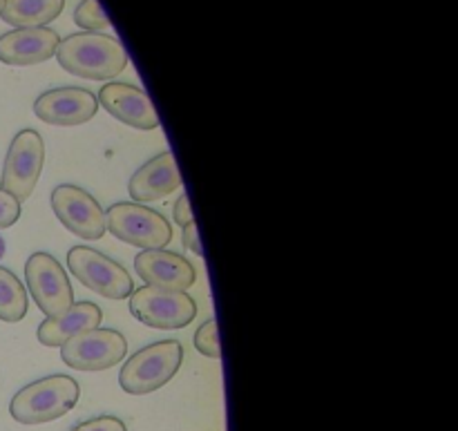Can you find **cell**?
<instances>
[{
	"label": "cell",
	"mask_w": 458,
	"mask_h": 431,
	"mask_svg": "<svg viewBox=\"0 0 458 431\" xmlns=\"http://www.w3.org/2000/svg\"><path fill=\"white\" fill-rule=\"evenodd\" d=\"M97 101L116 121L134 130L150 132V130H157L161 125L159 114H157L146 89L137 88L132 83H116L114 80V83L103 85Z\"/></svg>",
	"instance_id": "obj_12"
},
{
	"label": "cell",
	"mask_w": 458,
	"mask_h": 431,
	"mask_svg": "<svg viewBox=\"0 0 458 431\" xmlns=\"http://www.w3.org/2000/svg\"><path fill=\"white\" fill-rule=\"evenodd\" d=\"M61 36L49 27H18L0 36V63L30 67L56 56Z\"/></svg>",
	"instance_id": "obj_14"
},
{
	"label": "cell",
	"mask_w": 458,
	"mask_h": 431,
	"mask_svg": "<svg viewBox=\"0 0 458 431\" xmlns=\"http://www.w3.org/2000/svg\"><path fill=\"white\" fill-rule=\"evenodd\" d=\"M72 431H128L125 423L116 416H98V418L85 420V423L76 425Z\"/></svg>",
	"instance_id": "obj_22"
},
{
	"label": "cell",
	"mask_w": 458,
	"mask_h": 431,
	"mask_svg": "<svg viewBox=\"0 0 458 431\" xmlns=\"http://www.w3.org/2000/svg\"><path fill=\"white\" fill-rule=\"evenodd\" d=\"M182 241L188 250H192L195 255H204V249H201V241H199V231H197V224L191 222L182 228Z\"/></svg>",
	"instance_id": "obj_24"
},
{
	"label": "cell",
	"mask_w": 458,
	"mask_h": 431,
	"mask_svg": "<svg viewBox=\"0 0 458 431\" xmlns=\"http://www.w3.org/2000/svg\"><path fill=\"white\" fill-rule=\"evenodd\" d=\"M52 208L58 222L85 241H97L106 235V213L88 190L72 183H61L52 192Z\"/></svg>",
	"instance_id": "obj_10"
},
{
	"label": "cell",
	"mask_w": 458,
	"mask_h": 431,
	"mask_svg": "<svg viewBox=\"0 0 458 431\" xmlns=\"http://www.w3.org/2000/svg\"><path fill=\"white\" fill-rule=\"evenodd\" d=\"M183 362V347L177 340H164L134 353L119 374V385L130 396H148L165 387Z\"/></svg>",
	"instance_id": "obj_3"
},
{
	"label": "cell",
	"mask_w": 458,
	"mask_h": 431,
	"mask_svg": "<svg viewBox=\"0 0 458 431\" xmlns=\"http://www.w3.org/2000/svg\"><path fill=\"white\" fill-rule=\"evenodd\" d=\"M58 65L88 80H107L128 67L130 56L119 38L103 31H81L58 43Z\"/></svg>",
	"instance_id": "obj_1"
},
{
	"label": "cell",
	"mask_w": 458,
	"mask_h": 431,
	"mask_svg": "<svg viewBox=\"0 0 458 431\" xmlns=\"http://www.w3.org/2000/svg\"><path fill=\"white\" fill-rule=\"evenodd\" d=\"M183 179L179 173V165L170 150L152 156L150 161L141 165L137 173L130 177L128 192L134 204H150V201L164 199L170 192L182 188Z\"/></svg>",
	"instance_id": "obj_15"
},
{
	"label": "cell",
	"mask_w": 458,
	"mask_h": 431,
	"mask_svg": "<svg viewBox=\"0 0 458 431\" xmlns=\"http://www.w3.org/2000/svg\"><path fill=\"white\" fill-rule=\"evenodd\" d=\"M30 300L22 282L9 268L0 266V320L16 325L27 316Z\"/></svg>",
	"instance_id": "obj_18"
},
{
	"label": "cell",
	"mask_w": 458,
	"mask_h": 431,
	"mask_svg": "<svg viewBox=\"0 0 458 431\" xmlns=\"http://www.w3.org/2000/svg\"><path fill=\"white\" fill-rule=\"evenodd\" d=\"M74 22L85 31L110 30V18L106 16L98 0H81L74 9Z\"/></svg>",
	"instance_id": "obj_19"
},
{
	"label": "cell",
	"mask_w": 458,
	"mask_h": 431,
	"mask_svg": "<svg viewBox=\"0 0 458 431\" xmlns=\"http://www.w3.org/2000/svg\"><path fill=\"white\" fill-rule=\"evenodd\" d=\"M173 217H174V224H177V226H182V228L186 226V224L195 222V215H192L191 201H188L186 195H182L177 201H174Z\"/></svg>",
	"instance_id": "obj_23"
},
{
	"label": "cell",
	"mask_w": 458,
	"mask_h": 431,
	"mask_svg": "<svg viewBox=\"0 0 458 431\" xmlns=\"http://www.w3.org/2000/svg\"><path fill=\"white\" fill-rule=\"evenodd\" d=\"M67 268L72 275L94 293L106 300H125L132 295L134 284L130 273L119 262L107 255L89 249V246H74L67 253Z\"/></svg>",
	"instance_id": "obj_5"
},
{
	"label": "cell",
	"mask_w": 458,
	"mask_h": 431,
	"mask_svg": "<svg viewBox=\"0 0 458 431\" xmlns=\"http://www.w3.org/2000/svg\"><path fill=\"white\" fill-rule=\"evenodd\" d=\"M103 311L94 302H76L65 313L56 317H47L38 326L36 335L43 347H63L70 338H74L81 331H89L101 326Z\"/></svg>",
	"instance_id": "obj_16"
},
{
	"label": "cell",
	"mask_w": 458,
	"mask_h": 431,
	"mask_svg": "<svg viewBox=\"0 0 458 431\" xmlns=\"http://www.w3.org/2000/svg\"><path fill=\"white\" fill-rule=\"evenodd\" d=\"M81 387L70 376H47L22 387L9 402V414L21 425H45L63 418L76 407Z\"/></svg>",
	"instance_id": "obj_2"
},
{
	"label": "cell",
	"mask_w": 458,
	"mask_h": 431,
	"mask_svg": "<svg viewBox=\"0 0 458 431\" xmlns=\"http://www.w3.org/2000/svg\"><path fill=\"white\" fill-rule=\"evenodd\" d=\"M3 9H4V0H0V13H3Z\"/></svg>",
	"instance_id": "obj_26"
},
{
	"label": "cell",
	"mask_w": 458,
	"mask_h": 431,
	"mask_svg": "<svg viewBox=\"0 0 458 431\" xmlns=\"http://www.w3.org/2000/svg\"><path fill=\"white\" fill-rule=\"evenodd\" d=\"M128 353V340L114 329L81 331L61 347V360L74 371H107L119 365Z\"/></svg>",
	"instance_id": "obj_7"
},
{
	"label": "cell",
	"mask_w": 458,
	"mask_h": 431,
	"mask_svg": "<svg viewBox=\"0 0 458 431\" xmlns=\"http://www.w3.org/2000/svg\"><path fill=\"white\" fill-rule=\"evenodd\" d=\"M130 313L141 325L159 331L183 329L197 316V302L183 291H164L143 286L132 291Z\"/></svg>",
	"instance_id": "obj_8"
},
{
	"label": "cell",
	"mask_w": 458,
	"mask_h": 431,
	"mask_svg": "<svg viewBox=\"0 0 458 431\" xmlns=\"http://www.w3.org/2000/svg\"><path fill=\"white\" fill-rule=\"evenodd\" d=\"M106 231H110L116 240L143 250L165 249L173 241V228L168 219L134 201H123L107 208Z\"/></svg>",
	"instance_id": "obj_4"
},
{
	"label": "cell",
	"mask_w": 458,
	"mask_h": 431,
	"mask_svg": "<svg viewBox=\"0 0 458 431\" xmlns=\"http://www.w3.org/2000/svg\"><path fill=\"white\" fill-rule=\"evenodd\" d=\"M3 255H4V240L0 237V259H3Z\"/></svg>",
	"instance_id": "obj_25"
},
{
	"label": "cell",
	"mask_w": 458,
	"mask_h": 431,
	"mask_svg": "<svg viewBox=\"0 0 458 431\" xmlns=\"http://www.w3.org/2000/svg\"><path fill=\"white\" fill-rule=\"evenodd\" d=\"M98 112V101L85 88H54L40 94L34 103V114L43 123L72 128L92 121Z\"/></svg>",
	"instance_id": "obj_11"
},
{
	"label": "cell",
	"mask_w": 458,
	"mask_h": 431,
	"mask_svg": "<svg viewBox=\"0 0 458 431\" xmlns=\"http://www.w3.org/2000/svg\"><path fill=\"white\" fill-rule=\"evenodd\" d=\"M195 349L206 358L219 360L222 358V347H219V335H217V320L210 317L206 320L199 329L195 331Z\"/></svg>",
	"instance_id": "obj_20"
},
{
	"label": "cell",
	"mask_w": 458,
	"mask_h": 431,
	"mask_svg": "<svg viewBox=\"0 0 458 431\" xmlns=\"http://www.w3.org/2000/svg\"><path fill=\"white\" fill-rule=\"evenodd\" d=\"M134 268L146 286L186 293L197 282V271L186 258L165 249L143 250L134 258Z\"/></svg>",
	"instance_id": "obj_13"
},
{
	"label": "cell",
	"mask_w": 458,
	"mask_h": 431,
	"mask_svg": "<svg viewBox=\"0 0 458 431\" xmlns=\"http://www.w3.org/2000/svg\"><path fill=\"white\" fill-rule=\"evenodd\" d=\"M25 282L36 307L45 317H56L74 304L67 271L49 253H34L25 264Z\"/></svg>",
	"instance_id": "obj_9"
},
{
	"label": "cell",
	"mask_w": 458,
	"mask_h": 431,
	"mask_svg": "<svg viewBox=\"0 0 458 431\" xmlns=\"http://www.w3.org/2000/svg\"><path fill=\"white\" fill-rule=\"evenodd\" d=\"M45 164V143L36 130L27 128L13 137L4 156L3 174H0V188L4 192L22 201H27L38 183Z\"/></svg>",
	"instance_id": "obj_6"
},
{
	"label": "cell",
	"mask_w": 458,
	"mask_h": 431,
	"mask_svg": "<svg viewBox=\"0 0 458 431\" xmlns=\"http://www.w3.org/2000/svg\"><path fill=\"white\" fill-rule=\"evenodd\" d=\"M63 7H65V0H4L0 18L16 30L18 27H45L61 16Z\"/></svg>",
	"instance_id": "obj_17"
},
{
	"label": "cell",
	"mask_w": 458,
	"mask_h": 431,
	"mask_svg": "<svg viewBox=\"0 0 458 431\" xmlns=\"http://www.w3.org/2000/svg\"><path fill=\"white\" fill-rule=\"evenodd\" d=\"M21 219V201L0 188V231L12 228Z\"/></svg>",
	"instance_id": "obj_21"
}]
</instances>
